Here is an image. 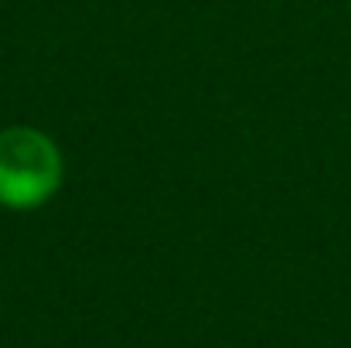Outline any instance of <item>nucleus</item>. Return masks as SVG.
<instances>
[{
  "label": "nucleus",
  "mask_w": 351,
  "mask_h": 348,
  "mask_svg": "<svg viewBox=\"0 0 351 348\" xmlns=\"http://www.w3.org/2000/svg\"><path fill=\"white\" fill-rule=\"evenodd\" d=\"M65 178L58 143L34 126L0 130V205L10 212H31L55 198Z\"/></svg>",
  "instance_id": "1"
}]
</instances>
